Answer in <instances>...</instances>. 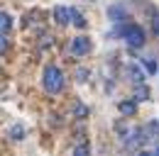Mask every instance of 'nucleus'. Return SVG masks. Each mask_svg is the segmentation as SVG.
Here are the masks:
<instances>
[{"label":"nucleus","instance_id":"nucleus-1","mask_svg":"<svg viewBox=\"0 0 159 156\" xmlns=\"http://www.w3.org/2000/svg\"><path fill=\"white\" fill-rule=\"evenodd\" d=\"M42 80H44L47 93H52V95L61 93V88H64V73H61L59 66H47L42 73Z\"/></svg>","mask_w":159,"mask_h":156},{"label":"nucleus","instance_id":"nucleus-2","mask_svg":"<svg viewBox=\"0 0 159 156\" xmlns=\"http://www.w3.org/2000/svg\"><path fill=\"white\" fill-rule=\"evenodd\" d=\"M122 37L127 39V44H130V46H135V49L144 46V29L137 27V24H127V27L122 29Z\"/></svg>","mask_w":159,"mask_h":156},{"label":"nucleus","instance_id":"nucleus-3","mask_svg":"<svg viewBox=\"0 0 159 156\" xmlns=\"http://www.w3.org/2000/svg\"><path fill=\"white\" fill-rule=\"evenodd\" d=\"M71 51H74L76 56H86V54L91 51V39H88V37H76V39H71Z\"/></svg>","mask_w":159,"mask_h":156},{"label":"nucleus","instance_id":"nucleus-4","mask_svg":"<svg viewBox=\"0 0 159 156\" xmlns=\"http://www.w3.org/2000/svg\"><path fill=\"white\" fill-rule=\"evenodd\" d=\"M118 110H120V115L130 117V115L137 112V102H135V100H122V102L118 105Z\"/></svg>","mask_w":159,"mask_h":156},{"label":"nucleus","instance_id":"nucleus-5","mask_svg":"<svg viewBox=\"0 0 159 156\" xmlns=\"http://www.w3.org/2000/svg\"><path fill=\"white\" fill-rule=\"evenodd\" d=\"M54 20H57V24H69V7H57L54 10Z\"/></svg>","mask_w":159,"mask_h":156},{"label":"nucleus","instance_id":"nucleus-6","mask_svg":"<svg viewBox=\"0 0 159 156\" xmlns=\"http://www.w3.org/2000/svg\"><path fill=\"white\" fill-rule=\"evenodd\" d=\"M10 27H12V17L7 12H0V34H7Z\"/></svg>","mask_w":159,"mask_h":156},{"label":"nucleus","instance_id":"nucleus-7","mask_svg":"<svg viewBox=\"0 0 159 156\" xmlns=\"http://www.w3.org/2000/svg\"><path fill=\"white\" fill-rule=\"evenodd\" d=\"M127 73H130V80H135V83H142V80H144V76H142V71H139L137 66H135V63H130V66H127Z\"/></svg>","mask_w":159,"mask_h":156},{"label":"nucleus","instance_id":"nucleus-8","mask_svg":"<svg viewBox=\"0 0 159 156\" xmlns=\"http://www.w3.org/2000/svg\"><path fill=\"white\" fill-rule=\"evenodd\" d=\"M69 22H74L76 27H86V20H83V15L79 10H69Z\"/></svg>","mask_w":159,"mask_h":156},{"label":"nucleus","instance_id":"nucleus-9","mask_svg":"<svg viewBox=\"0 0 159 156\" xmlns=\"http://www.w3.org/2000/svg\"><path fill=\"white\" fill-rule=\"evenodd\" d=\"M10 136H12L15 141H20V139H25V127H20V124H15V127L10 129Z\"/></svg>","mask_w":159,"mask_h":156},{"label":"nucleus","instance_id":"nucleus-10","mask_svg":"<svg viewBox=\"0 0 159 156\" xmlns=\"http://www.w3.org/2000/svg\"><path fill=\"white\" fill-rule=\"evenodd\" d=\"M142 134H147V136H154V134H159V122H149V124H147V129H144ZM147 136H144V139H147Z\"/></svg>","mask_w":159,"mask_h":156},{"label":"nucleus","instance_id":"nucleus-11","mask_svg":"<svg viewBox=\"0 0 159 156\" xmlns=\"http://www.w3.org/2000/svg\"><path fill=\"white\" fill-rule=\"evenodd\" d=\"M147 95H149V93H147V88L139 83V85H137V93H135V102H137V100H144Z\"/></svg>","mask_w":159,"mask_h":156},{"label":"nucleus","instance_id":"nucleus-12","mask_svg":"<svg viewBox=\"0 0 159 156\" xmlns=\"http://www.w3.org/2000/svg\"><path fill=\"white\" fill-rule=\"evenodd\" d=\"M144 66H147V71H149V73H157V61H154V58H144Z\"/></svg>","mask_w":159,"mask_h":156},{"label":"nucleus","instance_id":"nucleus-13","mask_svg":"<svg viewBox=\"0 0 159 156\" xmlns=\"http://www.w3.org/2000/svg\"><path fill=\"white\" fill-rule=\"evenodd\" d=\"M74 156H88V144H79L74 149Z\"/></svg>","mask_w":159,"mask_h":156},{"label":"nucleus","instance_id":"nucleus-14","mask_svg":"<svg viewBox=\"0 0 159 156\" xmlns=\"http://www.w3.org/2000/svg\"><path fill=\"white\" fill-rule=\"evenodd\" d=\"M152 29L159 34V12H154V15H152Z\"/></svg>","mask_w":159,"mask_h":156},{"label":"nucleus","instance_id":"nucleus-15","mask_svg":"<svg viewBox=\"0 0 159 156\" xmlns=\"http://www.w3.org/2000/svg\"><path fill=\"white\" fill-rule=\"evenodd\" d=\"M86 76H88V71H86V68H79V71H76V80H81V83L86 80Z\"/></svg>","mask_w":159,"mask_h":156},{"label":"nucleus","instance_id":"nucleus-16","mask_svg":"<svg viewBox=\"0 0 159 156\" xmlns=\"http://www.w3.org/2000/svg\"><path fill=\"white\" fill-rule=\"evenodd\" d=\"M5 49H7V37H5V34H0V54H2Z\"/></svg>","mask_w":159,"mask_h":156},{"label":"nucleus","instance_id":"nucleus-17","mask_svg":"<svg viewBox=\"0 0 159 156\" xmlns=\"http://www.w3.org/2000/svg\"><path fill=\"white\" fill-rule=\"evenodd\" d=\"M74 112H76V115H86V107H83V105H74Z\"/></svg>","mask_w":159,"mask_h":156},{"label":"nucleus","instance_id":"nucleus-18","mask_svg":"<svg viewBox=\"0 0 159 156\" xmlns=\"http://www.w3.org/2000/svg\"><path fill=\"white\" fill-rule=\"evenodd\" d=\"M137 156H154V154H144V151H142V154H137Z\"/></svg>","mask_w":159,"mask_h":156},{"label":"nucleus","instance_id":"nucleus-19","mask_svg":"<svg viewBox=\"0 0 159 156\" xmlns=\"http://www.w3.org/2000/svg\"><path fill=\"white\" fill-rule=\"evenodd\" d=\"M157 156H159V149H157Z\"/></svg>","mask_w":159,"mask_h":156}]
</instances>
